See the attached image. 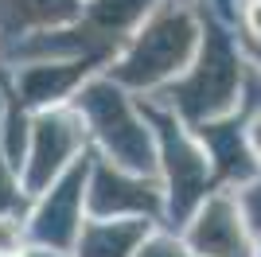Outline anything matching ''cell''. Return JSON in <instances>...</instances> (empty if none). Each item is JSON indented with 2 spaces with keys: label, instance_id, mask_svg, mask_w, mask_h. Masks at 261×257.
Instances as JSON below:
<instances>
[{
  "label": "cell",
  "instance_id": "1",
  "mask_svg": "<svg viewBox=\"0 0 261 257\" xmlns=\"http://www.w3.org/2000/svg\"><path fill=\"white\" fill-rule=\"evenodd\" d=\"M191 47H195V23L187 16H160L133 43V51L117 66V78L133 86H152L160 78L175 74L191 59Z\"/></svg>",
  "mask_w": 261,
  "mask_h": 257
},
{
  "label": "cell",
  "instance_id": "2",
  "mask_svg": "<svg viewBox=\"0 0 261 257\" xmlns=\"http://www.w3.org/2000/svg\"><path fill=\"white\" fill-rule=\"evenodd\" d=\"M234 86H238V59L230 55V47L218 35H211L199 70L179 86V106L187 113H195V117L215 113V109H222L230 101Z\"/></svg>",
  "mask_w": 261,
  "mask_h": 257
},
{
  "label": "cell",
  "instance_id": "3",
  "mask_svg": "<svg viewBox=\"0 0 261 257\" xmlns=\"http://www.w3.org/2000/svg\"><path fill=\"white\" fill-rule=\"evenodd\" d=\"M191 246L199 257H250L238 207L230 199H211L191 226Z\"/></svg>",
  "mask_w": 261,
  "mask_h": 257
},
{
  "label": "cell",
  "instance_id": "4",
  "mask_svg": "<svg viewBox=\"0 0 261 257\" xmlns=\"http://www.w3.org/2000/svg\"><path fill=\"white\" fill-rule=\"evenodd\" d=\"M78 144V128L63 117H47L39 121V137H35V168H32V179L43 183L59 164L74 152Z\"/></svg>",
  "mask_w": 261,
  "mask_h": 257
},
{
  "label": "cell",
  "instance_id": "5",
  "mask_svg": "<svg viewBox=\"0 0 261 257\" xmlns=\"http://www.w3.org/2000/svg\"><path fill=\"white\" fill-rule=\"evenodd\" d=\"M144 238V222H94L82 234V257H129Z\"/></svg>",
  "mask_w": 261,
  "mask_h": 257
},
{
  "label": "cell",
  "instance_id": "6",
  "mask_svg": "<svg viewBox=\"0 0 261 257\" xmlns=\"http://www.w3.org/2000/svg\"><path fill=\"white\" fill-rule=\"evenodd\" d=\"M94 203L101 211H121V207H133V211H152L156 207V191H148L144 183H129L121 179L117 171L109 175L101 171L98 183H94Z\"/></svg>",
  "mask_w": 261,
  "mask_h": 257
},
{
  "label": "cell",
  "instance_id": "7",
  "mask_svg": "<svg viewBox=\"0 0 261 257\" xmlns=\"http://www.w3.org/2000/svg\"><path fill=\"white\" fill-rule=\"evenodd\" d=\"M78 183H82V171H74L59 191H51V203H47V211L39 214V234L51 238V242H59V246L74 234L70 214H74V207H78Z\"/></svg>",
  "mask_w": 261,
  "mask_h": 257
},
{
  "label": "cell",
  "instance_id": "8",
  "mask_svg": "<svg viewBox=\"0 0 261 257\" xmlns=\"http://www.w3.org/2000/svg\"><path fill=\"white\" fill-rule=\"evenodd\" d=\"M70 12V0H4L0 20L4 23H39V20H59Z\"/></svg>",
  "mask_w": 261,
  "mask_h": 257
},
{
  "label": "cell",
  "instance_id": "9",
  "mask_svg": "<svg viewBox=\"0 0 261 257\" xmlns=\"http://www.w3.org/2000/svg\"><path fill=\"white\" fill-rule=\"evenodd\" d=\"M141 257H191L187 249H179L175 242H168V238H160V242H152V246H144Z\"/></svg>",
  "mask_w": 261,
  "mask_h": 257
},
{
  "label": "cell",
  "instance_id": "10",
  "mask_svg": "<svg viewBox=\"0 0 261 257\" xmlns=\"http://www.w3.org/2000/svg\"><path fill=\"white\" fill-rule=\"evenodd\" d=\"M246 211H250V218L261 226V187H257V191H250V199H246Z\"/></svg>",
  "mask_w": 261,
  "mask_h": 257
},
{
  "label": "cell",
  "instance_id": "11",
  "mask_svg": "<svg viewBox=\"0 0 261 257\" xmlns=\"http://www.w3.org/2000/svg\"><path fill=\"white\" fill-rule=\"evenodd\" d=\"M246 20H250L253 35H261V0H257V4H250V12H246Z\"/></svg>",
  "mask_w": 261,
  "mask_h": 257
},
{
  "label": "cell",
  "instance_id": "12",
  "mask_svg": "<svg viewBox=\"0 0 261 257\" xmlns=\"http://www.w3.org/2000/svg\"><path fill=\"white\" fill-rule=\"evenodd\" d=\"M250 144H253V152L261 156V117L253 121V128H250Z\"/></svg>",
  "mask_w": 261,
  "mask_h": 257
},
{
  "label": "cell",
  "instance_id": "13",
  "mask_svg": "<svg viewBox=\"0 0 261 257\" xmlns=\"http://www.w3.org/2000/svg\"><path fill=\"white\" fill-rule=\"evenodd\" d=\"M8 191H12V187L4 183V168H0V207H8L12 199H16V195H8Z\"/></svg>",
  "mask_w": 261,
  "mask_h": 257
}]
</instances>
